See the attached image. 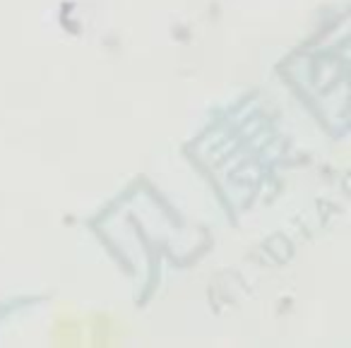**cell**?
Wrapping results in <instances>:
<instances>
[]
</instances>
